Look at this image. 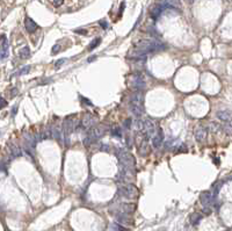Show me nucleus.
<instances>
[{"label": "nucleus", "instance_id": "1", "mask_svg": "<svg viewBox=\"0 0 232 231\" xmlns=\"http://www.w3.org/2000/svg\"><path fill=\"white\" fill-rule=\"evenodd\" d=\"M164 48H165V45L158 40H144L141 41L137 44L136 50L131 53V56L136 57V58H142L143 56H146L147 53L163 50Z\"/></svg>", "mask_w": 232, "mask_h": 231}, {"label": "nucleus", "instance_id": "2", "mask_svg": "<svg viewBox=\"0 0 232 231\" xmlns=\"http://www.w3.org/2000/svg\"><path fill=\"white\" fill-rule=\"evenodd\" d=\"M116 156H117L118 162L121 163L122 166L128 167L130 170H132L135 167V158L130 152L123 150V149H117L116 150Z\"/></svg>", "mask_w": 232, "mask_h": 231}, {"label": "nucleus", "instance_id": "3", "mask_svg": "<svg viewBox=\"0 0 232 231\" xmlns=\"http://www.w3.org/2000/svg\"><path fill=\"white\" fill-rule=\"evenodd\" d=\"M118 191L124 198H128V199H132L138 194V189L132 183H121L118 187Z\"/></svg>", "mask_w": 232, "mask_h": 231}, {"label": "nucleus", "instance_id": "4", "mask_svg": "<svg viewBox=\"0 0 232 231\" xmlns=\"http://www.w3.org/2000/svg\"><path fill=\"white\" fill-rule=\"evenodd\" d=\"M200 202H201V204L203 206L205 211L208 213V211H209L208 209L211 206V202H212V194L210 192H203V193L201 194V196H200Z\"/></svg>", "mask_w": 232, "mask_h": 231}, {"label": "nucleus", "instance_id": "5", "mask_svg": "<svg viewBox=\"0 0 232 231\" xmlns=\"http://www.w3.org/2000/svg\"><path fill=\"white\" fill-rule=\"evenodd\" d=\"M143 133L146 135V137H150V136L153 137V135H155V123L151 121L150 118H146V120L144 121V129H143Z\"/></svg>", "mask_w": 232, "mask_h": 231}, {"label": "nucleus", "instance_id": "6", "mask_svg": "<svg viewBox=\"0 0 232 231\" xmlns=\"http://www.w3.org/2000/svg\"><path fill=\"white\" fill-rule=\"evenodd\" d=\"M131 86H132L135 89L139 91V89L144 88V86H145V80L143 79L142 76L136 74V76H134V77L131 78Z\"/></svg>", "mask_w": 232, "mask_h": 231}, {"label": "nucleus", "instance_id": "7", "mask_svg": "<svg viewBox=\"0 0 232 231\" xmlns=\"http://www.w3.org/2000/svg\"><path fill=\"white\" fill-rule=\"evenodd\" d=\"M116 222L118 224H121L122 227H129V225H132L134 221L129 217L128 214H118L116 216Z\"/></svg>", "mask_w": 232, "mask_h": 231}, {"label": "nucleus", "instance_id": "8", "mask_svg": "<svg viewBox=\"0 0 232 231\" xmlns=\"http://www.w3.org/2000/svg\"><path fill=\"white\" fill-rule=\"evenodd\" d=\"M95 123H96V118H94L93 115H91V114H86L81 120V126L84 127L85 129H90V128H92Z\"/></svg>", "mask_w": 232, "mask_h": 231}, {"label": "nucleus", "instance_id": "9", "mask_svg": "<svg viewBox=\"0 0 232 231\" xmlns=\"http://www.w3.org/2000/svg\"><path fill=\"white\" fill-rule=\"evenodd\" d=\"M8 48H9V44H8V40L5 34L1 35V59L4 61L6 57L8 56Z\"/></svg>", "mask_w": 232, "mask_h": 231}, {"label": "nucleus", "instance_id": "10", "mask_svg": "<svg viewBox=\"0 0 232 231\" xmlns=\"http://www.w3.org/2000/svg\"><path fill=\"white\" fill-rule=\"evenodd\" d=\"M163 142H164V134H163V130L161 129H158V131L153 135L152 137V145L155 148H160L163 145Z\"/></svg>", "mask_w": 232, "mask_h": 231}, {"label": "nucleus", "instance_id": "11", "mask_svg": "<svg viewBox=\"0 0 232 231\" xmlns=\"http://www.w3.org/2000/svg\"><path fill=\"white\" fill-rule=\"evenodd\" d=\"M135 209H136V207H135V204H131V203H121L120 206H118V211H120V214H132L135 211Z\"/></svg>", "mask_w": 232, "mask_h": 231}, {"label": "nucleus", "instance_id": "12", "mask_svg": "<svg viewBox=\"0 0 232 231\" xmlns=\"http://www.w3.org/2000/svg\"><path fill=\"white\" fill-rule=\"evenodd\" d=\"M207 135H208L207 128H205V127H199L195 131L196 141H199V142H203V141H205V138H207Z\"/></svg>", "mask_w": 232, "mask_h": 231}, {"label": "nucleus", "instance_id": "13", "mask_svg": "<svg viewBox=\"0 0 232 231\" xmlns=\"http://www.w3.org/2000/svg\"><path fill=\"white\" fill-rule=\"evenodd\" d=\"M25 27H26V29H27V32H28V33L36 32L37 28H38V26H37L36 22H35L33 19L28 18V16L25 19Z\"/></svg>", "mask_w": 232, "mask_h": 231}, {"label": "nucleus", "instance_id": "14", "mask_svg": "<svg viewBox=\"0 0 232 231\" xmlns=\"http://www.w3.org/2000/svg\"><path fill=\"white\" fill-rule=\"evenodd\" d=\"M130 110L131 113L134 114L135 116H142L143 113H144V108H143V105H139V103H130Z\"/></svg>", "mask_w": 232, "mask_h": 231}, {"label": "nucleus", "instance_id": "15", "mask_svg": "<svg viewBox=\"0 0 232 231\" xmlns=\"http://www.w3.org/2000/svg\"><path fill=\"white\" fill-rule=\"evenodd\" d=\"M217 118L223 122L231 121L232 120V112H230V110H220V112H217Z\"/></svg>", "mask_w": 232, "mask_h": 231}, {"label": "nucleus", "instance_id": "16", "mask_svg": "<svg viewBox=\"0 0 232 231\" xmlns=\"http://www.w3.org/2000/svg\"><path fill=\"white\" fill-rule=\"evenodd\" d=\"M164 9H165V8H164L163 5H159V6H157V7L152 8V11H151V16H152V19L157 20L159 16H160V14L163 13Z\"/></svg>", "mask_w": 232, "mask_h": 231}, {"label": "nucleus", "instance_id": "17", "mask_svg": "<svg viewBox=\"0 0 232 231\" xmlns=\"http://www.w3.org/2000/svg\"><path fill=\"white\" fill-rule=\"evenodd\" d=\"M143 101H144V98H143V94L141 92H136L131 95V102L132 103H139V105H143Z\"/></svg>", "mask_w": 232, "mask_h": 231}, {"label": "nucleus", "instance_id": "18", "mask_svg": "<svg viewBox=\"0 0 232 231\" xmlns=\"http://www.w3.org/2000/svg\"><path fill=\"white\" fill-rule=\"evenodd\" d=\"M9 152H11V154H12L13 157H19V156H21L20 148L17 145H15V144H9Z\"/></svg>", "mask_w": 232, "mask_h": 231}, {"label": "nucleus", "instance_id": "19", "mask_svg": "<svg viewBox=\"0 0 232 231\" xmlns=\"http://www.w3.org/2000/svg\"><path fill=\"white\" fill-rule=\"evenodd\" d=\"M51 135H52V137L55 138V139H57V141H59V142H61L63 131H61V130L58 129L57 127H52V128H51Z\"/></svg>", "mask_w": 232, "mask_h": 231}, {"label": "nucleus", "instance_id": "20", "mask_svg": "<svg viewBox=\"0 0 232 231\" xmlns=\"http://www.w3.org/2000/svg\"><path fill=\"white\" fill-rule=\"evenodd\" d=\"M19 55H20L21 58H28L29 56H30V49H29V47H22V48L19 50Z\"/></svg>", "mask_w": 232, "mask_h": 231}, {"label": "nucleus", "instance_id": "21", "mask_svg": "<svg viewBox=\"0 0 232 231\" xmlns=\"http://www.w3.org/2000/svg\"><path fill=\"white\" fill-rule=\"evenodd\" d=\"M139 152H141L142 156H146V154L149 153V144H147L146 141L142 142V144L139 146Z\"/></svg>", "mask_w": 232, "mask_h": 231}, {"label": "nucleus", "instance_id": "22", "mask_svg": "<svg viewBox=\"0 0 232 231\" xmlns=\"http://www.w3.org/2000/svg\"><path fill=\"white\" fill-rule=\"evenodd\" d=\"M135 128L138 130V131H143V129H144V121L137 118V120L135 121Z\"/></svg>", "mask_w": 232, "mask_h": 231}, {"label": "nucleus", "instance_id": "23", "mask_svg": "<svg viewBox=\"0 0 232 231\" xmlns=\"http://www.w3.org/2000/svg\"><path fill=\"white\" fill-rule=\"evenodd\" d=\"M201 221V215H199V214H193L190 217V222L194 225H196V224H199V222Z\"/></svg>", "mask_w": 232, "mask_h": 231}, {"label": "nucleus", "instance_id": "24", "mask_svg": "<svg viewBox=\"0 0 232 231\" xmlns=\"http://www.w3.org/2000/svg\"><path fill=\"white\" fill-rule=\"evenodd\" d=\"M100 42H101V40H100V38H95L94 41H92V42H91V44H90V47H88V49H90V50H93V49H95L99 44H100Z\"/></svg>", "mask_w": 232, "mask_h": 231}, {"label": "nucleus", "instance_id": "25", "mask_svg": "<svg viewBox=\"0 0 232 231\" xmlns=\"http://www.w3.org/2000/svg\"><path fill=\"white\" fill-rule=\"evenodd\" d=\"M223 130L224 133L229 136H232V126L231 124H224L223 126Z\"/></svg>", "mask_w": 232, "mask_h": 231}, {"label": "nucleus", "instance_id": "26", "mask_svg": "<svg viewBox=\"0 0 232 231\" xmlns=\"http://www.w3.org/2000/svg\"><path fill=\"white\" fill-rule=\"evenodd\" d=\"M29 71H30V66H25V68H22L20 71H17V76H22V74H26V73H28Z\"/></svg>", "mask_w": 232, "mask_h": 231}, {"label": "nucleus", "instance_id": "27", "mask_svg": "<svg viewBox=\"0 0 232 231\" xmlns=\"http://www.w3.org/2000/svg\"><path fill=\"white\" fill-rule=\"evenodd\" d=\"M61 50H62L61 45L56 44V45H53V47H52V50H51V53H52L53 55H57L58 53H61Z\"/></svg>", "mask_w": 232, "mask_h": 231}, {"label": "nucleus", "instance_id": "28", "mask_svg": "<svg viewBox=\"0 0 232 231\" xmlns=\"http://www.w3.org/2000/svg\"><path fill=\"white\" fill-rule=\"evenodd\" d=\"M65 62H66V59H64V58H62V59H58V61L55 62V66H56V68H59V66L64 64Z\"/></svg>", "mask_w": 232, "mask_h": 231}, {"label": "nucleus", "instance_id": "29", "mask_svg": "<svg viewBox=\"0 0 232 231\" xmlns=\"http://www.w3.org/2000/svg\"><path fill=\"white\" fill-rule=\"evenodd\" d=\"M210 129H211L212 131H217V130L220 129V126L216 124V123H211V124H210Z\"/></svg>", "mask_w": 232, "mask_h": 231}, {"label": "nucleus", "instance_id": "30", "mask_svg": "<svg viewBox=\"0 0 232 231\" xmlns=\"http://www.w3.org/2000/svg\"><path fill=\"white\" fill-rule=\"evenodd\" d=\"M63 1H64V0H53V5H55L56 7H59V6L63 4Z\"/></svg>", "mask_w": 232, "mask_h": 231}, {"label": "nucleus", "instance_id": "31", "mask_svg": "<svg viewBox=\"0 0 232 231\" xmlns=\"http://www.w3.org/2000/svg\"><path fill=\"white\" fill-rule=\"evenodd\" d=\"M131 126V120L129 118V120H126V122H124V127L126 128H130Z\"/></svg>", "mask_w": 232, "mask_h": 231}, {"label": "nucleus", "instance_id": "32", "mask_svg": "<svg viewBox=\"0 0 232 231\" xmlns=\"http://www.w3.org/2000/svg\"><path fill=\"white\" fill-rule=\"evenodd\" d=\"M5 106H6V101H5V99H4V98H1V107L4 108Z\"/></svg>", "mask_w": 232, "mask_h": 231}, {"label": "nucleus", "instance_id": "33", "mask_svg": "<svg viewBox=\"0 0 232 231\" xmlns=\"http://www.w3.org/2000/svg\"><path fill=\"white\" fill-rule=\"evenodd\" d=\"M100 24L103 26V28H107V23L105 22V21H100Z\"/></svg>", "mask_w": 232, "mask_h": 231}, {"label": "nucleus", "instance_id": "34", "mask_svg": "<svg viewBox=\"0 0 232 231\" xmlns=\"http://www.w3.org/2000/svg\"><path fill=\"white\" fill-rule=\"evenodd\" d=\"M17 106H14V108H13V110H12V114H13V115L15 114V112H17Z\"/></svg>", "mask_w": 232, "mask_h": 231}, {"label": "nucleus", "instance_id": "35", "mask_svg": "<svg viewBox=\"0 0 232 231\" xmlns=\"http://www.w3.org/2000/svg\"><path fill=\"white\" fill-rule=\"evenodd\" d=\"M76 33H79V34H86V30H76Z\"/></svg>", "mask_w": 232, "mask_h": 231}]
</instances>
